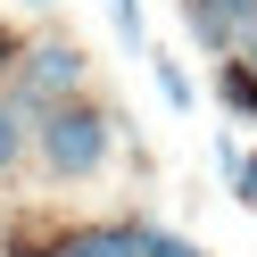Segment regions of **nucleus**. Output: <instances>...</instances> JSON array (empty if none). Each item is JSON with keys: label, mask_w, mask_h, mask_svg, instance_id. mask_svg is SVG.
Wrapping results in <instances>:
<instances>
[{"label": "nucleus", "mask_w": 257, "mask_h": 257, "mask_svg": "<svg viewBox=\"0 0 257 257\" xmlns=\"http://www.w3.org/2000/svg\"><path fill=\"white\" fill-rule=\"evenodd\" d=\"M42 166L50 174H100V158H108V116L100 108H50V116H42Z\"/></svg>", "instance_id": "obj_1"}, {"label": "nucleus", "mask_w": 257, "mask_h": 257, "mask_svg": "<svg viewBox=\"0 0 257 257\" xmlns=\"http://www.w3.org/2000/svg\"><path fill=\"white\" fill-rule=\"evenodd\" d=\"M83 83V50L75 42H34L25 50V75H17V108H67V91Z\"/></svg>", "instance_id": "obj_2"}, {"label": "nucleus", "mask_w": 257, "mask_h": 257, "mask_svg": "<svg viewBox=\"0 0 257 257\" xmlns=\"http://www.w3.org/2000/svg\"><path fill=\"white\" fill-rule=\"evenodd\" d=\"M183 17H191V34L207 50H232L240 34L257 42V0H183Z\"/></svg>", "instance_id": "obj_3"}, {"label": "nucleus", "mask_w": 257, "mask_h": 257, "mask_svg": "<svg viewBox=\"0 0 257 257\" xmlns=\"http://www.w3.org/2000/svg\"><path fill=\"white\" fill-rule=\"evenodd\" d=\"M67 257H150V224H83L67 232Z\"/></svg>", "instance_id": "obj_4"}, {"label": "nucleus", "mask_w": 257, "mask_h": 257, "mask_svg": "<svg viewBox=\"0 0 257 257\" xmlns=\"http://www.w3.org/2000/svg\"><path fill=\"white\" fill-rule=\"evenodd\" d=\"M216 100L232 108V116H257V67H249V58H232V67L216 75Z\"/></svg>", "instance_id": "obj_5"}, {"label": "nucleus", "mask_w": 257, "mask_h": 257, "mask_svg": "<svg viewBox=\"0 0 257 257\" xmlns=\"http://www.w3.org/2000/svg\"><path fill=\"white\" fill-rule=\"evenodd\" d=\"M17 150H25V124H17V100H0V174L17 166Z\"/></svg>", "instance_id": "obj_6"}, {"label": "nucleus", "mask_w": 257, "mask_h": 257, "mask_svg": "<svg viewBox=\"0 0 257 257\" xmlns=\"http://www.w3.org/2000/svg\"><path fill=\"white\" fill-rule=\"evenodd\" d=\"M158 91H166V100H174V108H191V75H183V67H174V58H158Z\"/></svg>", "instance_id": "obj_7"}, {"label": "nucleus", "mask_w": 257, "mask_h": 257, "mask_svg": "<svg viewBox=\"0 0 257 257\" xmlns=\"http://www.w3.org/2000/svg\"><path fill=\"white\" fill-rule=\"evenodd\" d=\"M150 257H207L199 240H183V232H150Z\"/></svg>", "instance_id": "obj_8"}, {"label": "nucleus", "mask_w": 257, "mask_h": 257, "mask_svg": "<svg viewBox=\"0 0 257 257\" xmlns=\"http://www.w3.org/2000/svg\"><path fill=\"white\" fill-rule=\"evenodd\" d=\"M232 183H240L232 199H240V207H257V158H232Z\"/></svg>", "instance_id": "obj_9"}, {"label": "nucleus", "mask_w": 257, "mask_h": 257, "mask_svg": "<svg viewBox=\"0 0 257 257\" xmlns=\"http://www.w3.org/2000/svg\"><path fill=\"white\" fill-rule=\"evenodd\" d=\"M25 9H58V0H25Z\"/></svg>", "instance_id": "obj_10"}, {"label": "nucleus", "mask_w": 257, "mask_h": 257, "mask_svg": "<svg viewBox=\"0 0 257 257\" xmlns=\"http://www.w3.org/2000/svg\"><path fill=\"white\" fill-rule=\"evenodd\" d=\"M249 67H257V42H249Z\"/></svg>", "instance_id": "obj_11"}, {"label": "nucleus", "mask_w": 257, "mask_h": 257, "mask_svg": "<svg viewBox=\"0 0 257 257\" xmlns=\"http://www.w3.org/2000/svg\"><path fill=\"white\" fill-rule=\"evenodd\" d=\"M0 58H9V42H0Z\"/></svg>", "instance_id": "obj_12"}, {"label": "nucleus", "mask_w": 257, "mask_h": 257, "mask_svg": "<svg viewBox=\"0 0 257 257\" xmlns=\"http://www.w3.org/2000/svg\"><path fill=\"white\" fill-rule=\"evenodd\" d=\"M116 9H133V0H116Z\"/></svg>", "instance_id": "obj_13"}, {"label": "nucleus", "mask_w": 257, "mask_h": 257, "mask_svg": "<svg viewBox=\"0 0 257 257\" xmlns=\"http://www.w3.org/2000/svg\"><path fill=\"white\" fill-rule=\"evenodd\" d=\"M58 257H67V249H58Z\"/></svg>", "instance_id": "obj_14"}]
</instances>
